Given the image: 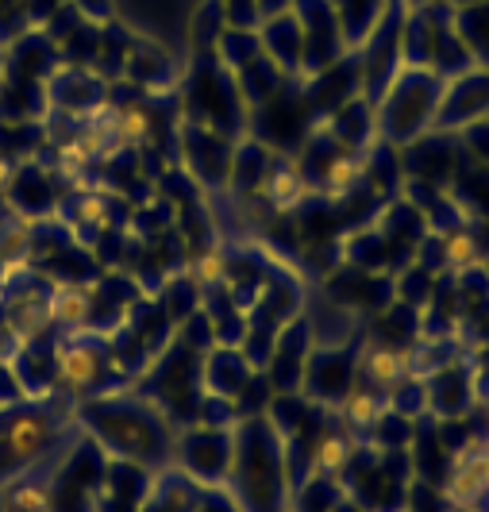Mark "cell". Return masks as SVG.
<instances>
[{
	"mask_svg": "<svg viewBox=\"0 0 489 512\" xmlns=\"http://www.w3.org/2000/svg\"><path fill=\"white\" fill-rule=\"evenodd\" d=\"M409 374V359L397 351V347H370L366 355V378L382 389H393V385L405 382Z\"/></svg>",
	"mask_w": 489,
	"mask_h": 512,
	"instance_id": "3",
	"label": "cell"
},
{
	"mask_svg": "<svg viewBox=\"0 0 489 512\" xmlns=\"http://www.w3.org/2000/svg\"><path fill=\"white\" fill-rule=\"evenodd\" d=\"M193 274H197V282H220L224 278V255L220 251H205V255L197 258Z\"/></svg>",
	"mask_w": 489,
	"mask_h": 512,
	"instance_id": "8",
	"label": "cell"
},
{
	"mask_svg": "<svg viewBox=\"0 0 489 512\" xmlns=\"http://www.w3.org/2000/svg\"><path fill=\"white\" fill-rule=\"evenodd\" d=\"M51 436V424L43 416H20V420H12L4 428V459H12L16 466H27L31 459L43 455Z\"/></svg>",
	"mask_w": 489,
	"mask_h": 512,
	"instance_id": "1",
	"label": "cell"
},
{
	"mask_svg": "<svg viewBox=\"0 0 489 512\" xmlns=\"http://www.w3.org/2000/svg\"><path fill=\"white\" fill-rule=\"evenodd\" d=\"M351 459V443L339 436V432H324L312 447V470L316 474H339Z\"/></svg>",
	"mask_w": 489,
	"mask_h": 512,
	"instance_id": "5",
	"label": "cell"
},
{
	"mask_svg": "<svg viewBox=\"0 0 489 512\" xmlns=\"http://www.w3.org/2000/svg\"><path fill=\"white\" fill-rule=\"evenodd\" d=\"M97 374H101V359H97V351H93V347H85V343H70V347H62V351H58V385H62V389H70V393H85L89 385L97 382Z\"/></svg>",
	"mask_w": 489,
	"mask_h": 512,
	"instance_id": "2",
	"label": "cell"
},
{
	"mask_svg": "<svg viewBox=\"0 0 489 512\" xmlns=\"http://www.w3.org/2000/svg\"><path fill=\"white\" fill-rule=\"evenodd\" d=\"M51 509V493L43 486H24L12 493V512H47Z\"/></svg>",
	"mask_w": 489,
	"mask_h": 512,
	"instance_id": "7",
	"label": "cell"
},
{
	"mask_svg": "<svg viewBox=\"0 0 489 512\" xmlns=\"http://www.w3.org/2000/svg\"><path fill=\"white\" fill-rule=\"evenodd\" d=\"M51 316L66 328H78L89 320V293L85 285H58L51 297Z\"/></svg>",
	"mask_w": 489,
	"mask_h": 512,
	"instance_id": "4",
	"label": "cell"
},
{
	"mask_svg": "<svg viewBox=\"0 0 489 512\" xmlns=\"http://www.w3.org/2000/svg\"><path fill=\"white\" fill-rule=\"evenodd\" d=\"M12 178V166H8V162H4V158H0V185H4V181Z\"/></svg>",
	"mask_w": 489,
	"mask_h": 512,
	"instance_id": "9",
	"label": "cell"
},
{
	"mask_svg": "<svg viewBox=\"0 0 489 512\" xmlns=\"http://www.w3.org/2000/svg\"><path fill=\"white\" fill-rule=\"evenodd\" d=\"M455 512H486V509H482V505L474 501V505H459V509H455Z\"/></svg>",
	"mask_w": 489,
	"mask_h": 512,
	"instance_id": "10",
	"label": "cell"
},
{
	"mask_svg": "<svg viewBox=\"0 0 489 512\" xmlns=\"http://www.w3.org/2000/svg\"><path fill=\"white\" fill-rule=\"evenodd\" d=\"M378 397L374 393H366V389H351L347 397H343V420L351 424V428H370L374 420H378Z\"/></svg>",
	"mask_w": 489,
	"mask_h": 512,
	"instance_id": "6",
	"label": "cell"
}]
</instances>
